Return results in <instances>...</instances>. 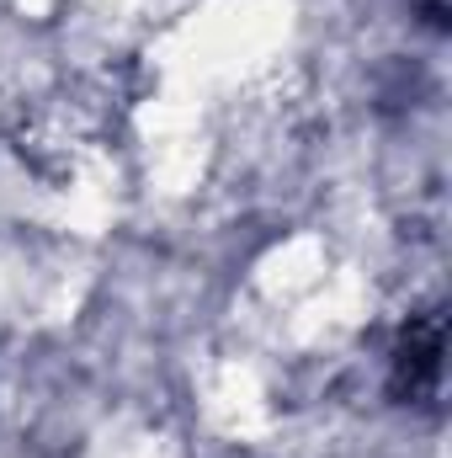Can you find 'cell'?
<instances>
[{
    "label": "cell",
    "mask_w": 452,
    "mask_h": 458,
    "mask_svg": "<svg viewBox=\"0 0 452 458\" xmlns=\"http://www.w3.org/2000/svg\"><path fill=\"white\" fill-rule=\"evenodd\" d=\"M442 378V315L410 320L405 342L394 352V400H426Z\"/></svg>",
    "instance_id": "obj_1"
}]
</instances>
